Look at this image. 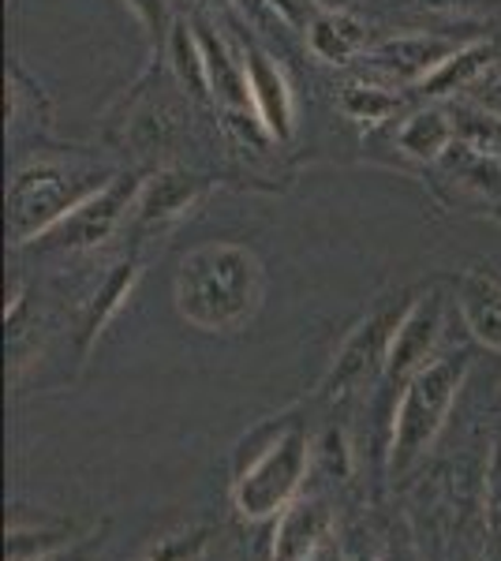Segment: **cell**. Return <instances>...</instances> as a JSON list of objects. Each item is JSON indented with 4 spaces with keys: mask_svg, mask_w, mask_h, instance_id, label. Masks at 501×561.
I'll use <instances>...</instances> for the list:
<instances>
[{
    "mask_svg": "<svg viewBox=\"0 0 501 561\" xmlns=\"http://www.w3.org/2000/svg\"><path fill=\"white\" fill-rule=\"evenodd\" d=\"M262 262L240 243H203L177 270V311L206 333H232L262 304Z\"/></svg>",
    "mask_w": 501,
    "mask_h": 561,
    "instance_id": "cell-1",
    "label": "cell"
},
{
    "mask_svg": "<svg viewBox=\"0 0 501 561\" xmlns=\"http://www.w3.org/2000/svg\"><path fill=\"white\" fill-rule=\"evenodd\" d=\"M109 180H116V169L83 158H42L15 169L12 184H8V237L12 243L42 240L53 225H60L90 195L102 192Z\"/></svg>",
    "mask_w": 501,
    "mask_h": 561,
    "instance_id": "cell-2",
    "label": "cell"
},
{
    "mask_svg": "<svg viewBox=\"0 0 501 561\" xmlns=\"http://www.w3.org/2000/svg\"><path fill=\"white\" fill-rule=\"evenodd\" d=\"M464 375H468V356H445L419 370L412 382L400 389L394 423V472H405L439 438L445 415H449L464 386Z\"/></svg>",
    "mask_w": 501,
    "mask_h": 561,
    "instance_id": "cell-3",
    "label": "cell"
},
{
    "mask_svg": "<svg viewBox=\"0 0 501 561\" xmlns=\"http://www.w3.org/2000/svg\"><path fill=\"white\" fill-rule=\"evenodd\" d=\"M307 434L293 427L273 438L266 454H259L248 468H240V483H236V510L251 520L277 517L293 505L307 476Z\"/></svg>",
    "mask_w": 501,
    "mask_h": 561,
    "instance_id": "cell-4",
    "label": "cell"
},
{
    "mask_svg": "<svg viewBox=\"0 0 501 561\" xmlns=\"http://www.w3.org/2000/svg\"><path fill=\"white\" fill-rule=\"evenodd\" d=\"M143 176L135 173H116L98 195H90L76 214H68L60 225H53L49 232L38 240L49 251H94L105 240H113L127 221V214L135 210V198H139Z\"/></svg>",
    "mask_w": 501,
    "mask_h": 561,
    "instance_id": "cell-5",
    "label": "cell"
},
{
    "mask_svg": "<svg viewBox=\"0 0 501 561\" xmlns=\"http://www.w3.org/2000/svg\"><path fill=\"white\" fill-rule=\"evenodd\" d=\"M445 330V300L442 293H426L423 300H415L400 314V325L389 341L386 356V382L405 389L419 370L434 364V352L442 345Z\"/></svg>",
    "mask_w": 501,
    "mask_h": 561,
    "instance_id": "cell-6",
    "label": "cell"
},
{
    "mask_svg": "<svg viewBox=\"0 0 501 561\" xmlns=\"http://www.w3.org/2000/svg\"><path fill=\"white\" fill-rule=\"evenodd\" d=\"M240 60H243V71H248L251 105H254V113H259V121L266 124L273 142H288L296 135V94H293V87H288V76L281 71L277 60L254 42H240Z\"/></svg>",
    "mask_w": 501,
    "mask_h": 561,
    "instance_id": "cell-7",
    "label": "cell"
},
{
    "mask_svg": "<svg viewBox=\"0 0 501 561\" xmlns=\"http://www.w3.org/2000/svg\"><path fill=\"white\" fill-rule=\"evenodd\" d=\"M460 45L442 38V34H423V31H412V34H397V38H386L378 45H367L363 53V65L378 76H386L389 83H408V87H419L431 71H439L445 60L457 53Z\"/></svg>",
    "mask_w": 501,
    "mask_h": 561,
    "instance_id": "cell-8",
    "label": "cell"
},
{
    "mask_svg": "<svg viewBox=\"0 0 501 561\" xmlns=\"http://www.w3.org/2000/svg\"><path fill=\"white\" fill-rule=\"evenodd\" d=\"M206 176L187 173V169H158L153 176L143 180L132 214L143 229H166V225L195 210V203L206 195Z\"/></svg>",
    "mask_w": 501,
    "mask_h": 561,
    "instance_id": "cell-9",
    "label": "cell"
},
{
    "mask_svg": "<svg viewBox=\"0 0 501 561\" xmlns=\"http://www.w3.org/2000/svg\"><path fill=\"white\" fill-rule=\"evenodd\" d=\"M400 325V314H375L344 341L341 356L333 364V375L326 382V393L330 397H344L352 393V386H360L367 378L371 367H382L386 370V356H389V341H394Z\"/></svg>",
    "mask_w": 501,
    "mask_h": 561,
    "instance_id": "cell-10",
    "label": "cell"
},
{
    "mask_svg": "<svg viewBox=\"0 0 501 561\" xmlns=\"http://www.w3.org/2000/svg\"><path fill=\"white\" fill-rule=\"evenodd\" d=\"M195 31H198V42H203V57H206L209 90H214V105L221 108V113H243V108H254L240 49H232V45L225 42L206 20H195Z\"/></svg>",
    "mask_w": 501,
    "mask_h": 561,
    "instance_id": "cell-11",
    "label": "cell"
},
{
    "mask_svg": "<svg viewBox=\"0 0 501 561\" xmlns=\"http://www.w3.org/2000/svg\"><path fill=\"white\" fill-rule=\"evenodd\" d=\"M326 531H330V513L315 497H299L288 505L277 520V536H273V561H315L322 547Z\"/></svg>",
    "mask_w": 501,
    "mask_h": 561,
    "instance_id": "cell-12",
    "label": "cell"
},
{
    "mask_svg": "<svg viewBox=\"0 0 501 561\" xmlns=\"http://www.w3.org/2000/svg\"><path fill=\"white\" fill-rule=\"evenodd\" d=\"M307 45L326 65H349L367 53V26L344 8H318L307 23Z\"/></svg>",
    "mask_w": 501,
    "mask_h": 561,
    "instance_id": "cell-13",
    "label": "cell"
},
{
    "mask_svg": "<svg viewBox=\"0 0 501 561\" xmlns=\"http://www.w3.org/2000/svg\"><path fill=\"white\" fill-rule=\"evenodd\" d=\"M498 65V45L494 42H471L460 45L449 60L431 71V76L419 83V94L426 98H449V94H468L471 87Z\"/></svg>",
    "mask_w": 501,
    "mask_h": 561,
    "instance_id": "cell-14",
    "label": "cell"
},
{
    "mask_svg": "<svg viewBox=\"0 0 501 561\" xmlns=\"http://www.w3.org/2000/svg\"><path fill=\"white\" fill-rule=\"evenodd\" d=\"M460 314H464V325L482 341L487 348H498L501 352V285L490 274H464L460 280Z\"/></svg>",
    "mask_w": 501,
    "mask_h": 561,
    "instance_id": "cell-15",
    "label": "cell"
},
{
    "mask_svg": "<svg viewBox=\"0 0 501 561\" xmlns=\"http://www.w3.org/2000/svg\"><path fill=\"white\" fill-rule=\"evenodd\" d=\"M166 53L177 83L187 90L195 102L214 105V90H209V76H206V57H203V42H198L195 23L172 20V31L166 38Z\"/></svg>",
    "mask_w": 501,
    "mask_h": 561,
    "instance_id": "cell-16",
    "label": "cell"
},
{
    "mask_svg": "<svg viewBox=\"0 0 501 561\" xmlns=\"http://www.w3.org/2000/svg\"><path fill=\"white\" fill-rule=\"evenodd\" d=\"M453 142H457L453 116H449V108H442V105L419 108V113H412L397 128V147L415 161H439Z\"/></svg>",
    "mask_w": 501,
    "mask_h": 561,
    "instance_id": "cell-17",
    "label": "cell"
},
{
    "mask_svg": "<svg viewBox=\"0 0 501 561\" xmlns=\"http://www.w3.org/2000/svg\"><path fill=\"white\" fill-rule=\"evenodd\" d=\"M453 116V131L464 147L487 153V158H501V113L490 105L476 102V98H457L453 105H445Z\"/></svg>",
    "mask_w": 501,
    "mask_h": 561,
    "instance_id": "cell-18",
    "label": "cell"
},
{
    "mask_svg": "<svg viewBox=\"0 0 501 561\" xmlns=\"http://www.w3.org/2000/svg\"><path fill=\"white\" fill-rule=\"evenodd\" d=\"M135 280H139V262H135V259H124V262H116V266L109 270V277L102 280V285H98L94 304H90V311H87V325H83V330H87V345L102 337V330L109 325V319H113V314L124 307L127 296H132Z\"/></svg>",
    "mask_w": 501,
    "mask_h": 561,
    "instance_id": "cell-19",
    "label": "cell"
},
{
    "mask_svg": "<svg viewBox=\"0 0 501 561\" xmlns=\"http://www.w3.org/2000/svg\"><path fill=\"white\" fill-rule=\"evenodd\" d=\"M405 98L382 83H349L341 94V113L355 124H382L400 113Z\"/></svg>",
    "mask_w": 501,
    "mask_h": 561,
    "instance_id": "cell-20",
    "label": "cell"
},
{
    "mask_svg": "<svg viewBox=\"0 0 501 561\" xmlns=\"http://www.w3.org/2000/svg\"><path fill=\"white\" fill-rule=\"evenodd\" d=\"M127 8L135 12V20L143 23V31L150 34V42H166L172 23H169V8L166 0H127Z\"/></svg>",
    "mask_w": 501,
    "mask_h": 561,
    "instance_id": "cell-21",
    "label": "cell"
},
{
    "mask_svg": "<svg viewBox=\"0 0 501 561\" xmlns=\"http://www.w3.org/2000/svg\"><path fill=\"white\" fill-rule=\"evenodd\" d=\"M195 550H203V531H191V536H172L161 539L143 561H191Z\"/></svg>",
    "mask_w": 501,
    "mask_h": 561,
    "instance_id": "cell-22",
    "label": "cell"
},
{
    "mask_svg": "<svg viewBox=\"0 0 501 561\" xmlns=\"http://www.w3.org/2000/svg\"><path fill=\"white\" fill-rule=\"evenodd\" d=\"M400 4L426 8V12H442V15H464V12H490V8H501V0H400Z\"/></svg>",
    "mask_w": 501,
    "mask_h": 561,
    "instance_id": "cell-23",
    "label": "cell"
},
{
    "mask_svg": "<svg viewBox=\"0 0 501 561\" xmlns=\"http://www.w3.org/2000/svg\"><path fill=\"white\" fill-rule=\"evenodd\" d=\"M464 98H476V102H482V105H490V108H498L501 113V65H494L487 71V76L479 79L476 87L468 90Z\"/></svg>",
    "mask_w": 501,
    "mask_h": 561,
    "instance_id": "cell-24",
    "label": "cell"
},
{
    "mask_svg": "<svg viewBox=\"0 0 501 561\" xmlns=\"http://www.w3.org/2000/svg\"><path fill=\"white\" fill-rule=\"evenodd\" d=\"M270 8L296 31H307L311 23V0H270Z\"/></svg>",
    "mask_w": 501,
    "mask_h": 561,
    "instance_id": "cell-25",
    "label": "cell"
},
{
    "mask_svg": "<svg viewBox=\"0 0 501 561\" xmlns=\"http://www.w3.org/2000/svg\"><path fill=\"white\" fill-rule=\"evenodd\" d=\"M198 4H221V0H198Z\"/></svg>",
    "mask_w": 501,
    "mask_h": 561,
    "instance_id": "cell-26",
    "label": "cell"
}]
</instances>
